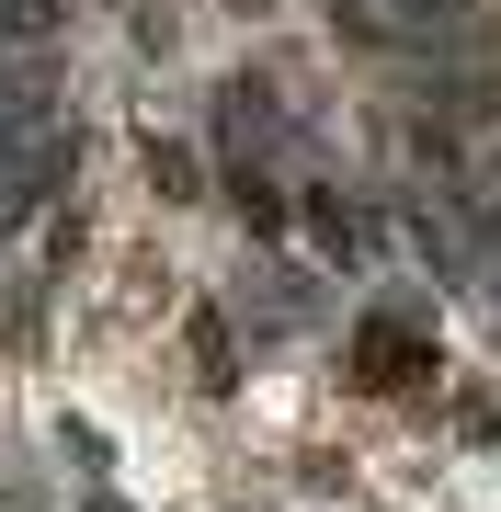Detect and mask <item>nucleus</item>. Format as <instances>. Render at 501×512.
Masks as SVG:
<instances>
[{
    "label": "nucleus",
    "instance_id": "f257e3e1",
    "mask_svg": "<svg viewBox=\"0 0 501 512\" xmlns=\"http://www.w3.org/2000/svg\"><path fill=\"white\" fill-rule=\"evenodd\" d=\"M353 365H365V387H422L433 376V342H410L399 319H365V330H353Z\"/></svg>",
    "mask_w": 501,
    "mask_h": 512
},
{
    "label": "nucleus",
    "instance_id": "f03ea898",
    "mask_svg": "<svg viewBox=\"0 0 501 512\" xmlns=\"http://www.w3.org/2000/svg\"><path fill=\"white\" fill-rule=\"evenodd\" d=\"M308 228H319V251H331V262H365V217H353V205L319 194V205H308Z\"/></svg>",
    "mask_w": 501,
    "mask_h": 512
},
{
    "label": "nucleus",
    "instance_id": "7ed1b4c3",
    "mask_svg": "<svg viewBox=\"0 0 501 512\" xmlns=\"http://www.w3.org/2000/svg\"><path fill=\"white\" fill-rule=\"evenodd\" d=\"M149 183H160L171 205H194V148H171V137H149Z\"/></svg>",
    "mask_w": 501,
    "mask_h": 512
},
{
    "label": "nucleus",
    "instance_id": "20e7f679",
    "mask_svg": "<svg viewBox=\"0 0 501 512\" xmlns=\"http://www.w3.org/2000/svg\"><path fill=\"white\" fill-rule=\"evenodd\" d=\"M194 365H205V387H228V330L217 319H194Z\"/></svg>",
    "mask_w": 501,
    "mask_h": 512
}]
</instances>
